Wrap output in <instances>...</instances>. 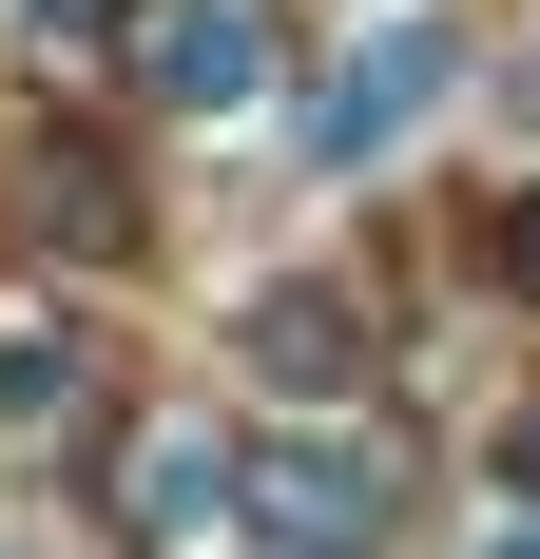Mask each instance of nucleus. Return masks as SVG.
<instances>
[{
  "mask_svg": "<svg viewBox=\"0 0 540 559\" xmlns=\"http://www.w3.org/2000/svg\"><path fill=\"white\" fill-rule=\"evenodd\" d=\"M155 97H251V0H174L155 20Z\"/></svg>",
  "mask_w": 540,
  "mask_h": 559,
  "instance_id": "1",
  "label": "nucleus"
},
{
  "mask_svg": "<svg viewBox=\"0 0 540 559\" xmlns=\"http://www.w3.org/2000/svg\"><path fill=\"white\" fill-rule=\"evenodd\" d=\"M270 367H290V386H348V309H309V289H290V309H270Z\"/></svg>",
  "mask_w": 540,
  "mask_h": 559,
  "instance_id": "2",
  "label": "nucleus"
},
{
  "mask_svg": "<svg viewBox=\"0 0 540 559\" xmlns=\"http://www.w3.org/2000/svg\"><path fill=\"white\" fill-rule=\"evenodd\" d=\"M213 502H232V463H213V444H174V463H155V540H193Z\"/></svg>",
  "mask_w": 540,
  "mask_h": 559,
  "instance_id": "3",
  "label": "nucleus"
},
{
  "mask_svg": "<svg viewBox=\"0 0 540 559\" xmlns=\"http://www.w3.org/2000/svg\"><path fill=\"white\" fill-rule=\"evenodd\" d=\"M502 271H521V289H540V213H502Z\"/></svg>",
  "mask_w": 540,
  "mask_h": 559,
  "instance_id": "4",
  "label": "nucleus"
},
{
  "mask_svg": "<svg viewBox=\"0 0 540 559\" xmlns=\"http://www.w3.org/2000/svg\"><path fill=\"white\" fill-rule=\"evenodd\" d=\"M502 483H540V425H502Z\"/></svg>",
  "mask_w": 540,
  "mask_h": 559,
  "instance_id": "5",
  "label": "nucleus"
}]
</instances>
